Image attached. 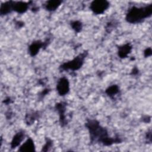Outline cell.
I'll return each instance as SVG.
<instances>
[{
    "label": "cell",
    "instance_id": "obj_1",
    "mask_svg": "<svg viewBox=\"0 0 152 152\" xmlns=\"http://www.w3.org/2000/svg\"><path fill=\"white\" fill-rule=\"evenodd\" d=\"M86 126L89 130L92 141L100 142L105 145H110L113 144L114 142L119 141L109 137L106 130L102 127L99 123L95 120L88 121L86 124Z\"/></svg>",
    "mask_w": 152,
    "mask_h": 152
},
{
    "label": "cell",
    "instance_id": "obj_2",
    "mask_svg": "<svg viewBox=\"0 0 152 152\" xmlns=\"http://www.w3.org/2000/svg\"><path fill=\"white\" fill-rule=\"evenodd\" d=\"M151 12V5L144 7H133L126 14V20L130 23H138L150 17Z\"/></svg>",
    "mask_w": 152,
    "mask_h": 152
},
{
    "label": "cell",
    "instance_id": "obj_3",
    "mask_svg": "<svg viewBox=\"0 0 152 152\" xmlns=\"http://www.w3.org/2000/svg\"><path fill=\"white\" fill-rule=\"evenodd\" d=\"M85 58V53H82L76 58H75L73 60L64 63L62 65H61V68L64 69H72V70H77L83 64L84 59Z\"/></svg>",
    "mask_w": 152,
    "mask_h": 152
},
{
    "label": "cell",
    "instance_id": "obj_4",
    "mask_svg": "<svg viewBox=\"0 0 152 152\" xmlns=\"http://www.w3.org/2000/svg\"><path fill=\"white\" fill-rule=\"evenodd\" d=\"M109 2L106 1H94L90 5V8L96 14H101L109 7Z\"/></svg>",
    "mask_w": 152,
    "mask_h": 152
},
{
    "label": "cell",
    "instance_id": "obj_5",
    "mask_svg": "<svg viewBox=\"0 0 152 152\" xmlns=\"http://www.w3.org/2000/svg\"><path fill=\"white\" fill-rule=\"evenodd\" d=\"M56 89L61 96H64L69 90V84L68 79L65 77L61 78L58 82Z\"/></svg>",
    "mask_w": 152,
    "mask_h": 152
},
{
    "label": "cell",
    "instance_id": "obj_6",
    "mask_svg": "<svg viewBox=\"0 0 152 152\" xmlns=\"http://www.w3.org/2000/svg\"><path fill=\"white\" fill-rule=\"evenodd\" d=\"M27 3L23 2H12V10L18 13L26 12L28 8Z\"/></svg>",
    "mask_w": 152,
    "mask_h": 152
},
{
    "label": "cell",
    "instance_id": "obj_7",
    "mask_svg": "<svg viewBox=\"0 0 152 152\" xmlns=\"http://www.w3.org/2000/svg\"><path fill=\"white\" fill-rule=\"evenodd\" d=\"M20 151L31 152L35 151V147L34 142L31 138H28L24 144L20 147L18 150Z\"/></svg>",
    "mask_w": 152,
    "mask_h": 152
},
{
    "label": "cell",
    "instance_id": "obj_8",
    "mask_svg": "<svg viewBox=\"0 0 152 152\" xmlns=\"http://www.w3.org/2000/svg\"><path fill=\"white\" fill-rule=\"evenodd\" d=\"M25 137L24 132V131H19L17 132L13 137L11 143V147L12 148H14L17 147L21 142L23 140L24 138Z\"/></svg>",
    "mask_w": 152,
    "mask_h": 152
},
{
    "label": "cell",
    "instance_id": "obj_9",
    "mask_svg": "<svg viewBox=\"0 0 152 152\" xmlns=\"http://www.w3.org/2000/svg\"><path fill=\"white\" fill-rule=\"evenodd\" d=\"M43 42L40 41H36L32 43V44L29 47V52L31 56L36 55L40 49L43 46Z\"/></svg>",
    "mask_w": 152,
    "mask_h": 152
},
{
    "label": "cell",
    "instance_id": "obj_10",
    "mask_svg": "<svg viewBox=\"0 0 152 152\" xmlns=\"http://www.w3.org/2000/svg\"><path fill=\"white\" fill-rule=\"evenodd\" d=\"M12 10V2L8 1L1 5L0 13L1 15H6L10 13Z\"/></svg>",
    "mask_w": 152,
    "mask_h": 152
},
{
    "label": "cell",
    "instance_id": "obj_11",
    "mask_svg": "<svg viewBox=\"0 0 152 152\" xmlns=\"http://www.w3.org/2000/svg\"><path fill=\"white\" fill-rule=\"evenodd\" d=\"M131 49L132 48L129 44H126L125 45H123L119 47V50H118L119 56L122 58H125L127 56V55L129 53H130Z\"/></svg>",
    "mask_w": 152,
    "mask_h": 152
},
{
    "label": "cell",
    "instance_id": "obj_12",
    "mask_svg": "<svg viewBox=\"0 0 152 152\" xmlns=\"http://www.w3.org/2000/svg\"><path fill=\"white\" fill-rule=\"evenodd\" d=\"M61 1H49L45 5V8L47 10L52 11H55L60 5Z\"/></svg>",
    "mask_w": 152,
    "mask_h": 152
},
{
    "label": "cell",
    "instance_id": "obj_13",
    "mask_svg": "<svg viewBox=\"0 0 152 152\" xmlns=\"http://www.w3.org/2000/svg\"><path fill=\"white\" fill-rule=\"evenodd\" d=\"M56 109L57 110L59 111V115H60V120L61 121V123H64V112L65 110V104H63V103H58L56 105Z\"/></svg>",
    "mask_w": 152,
    "mask_h": 152
},
{
    "label": "cell",
    "instance_id": "obj_14",
    "mask_svg": "<svg viewBox=\"0 0 152 152\" xmlns=\"http://www.w3.org/2000/svg\"><path fill=\"white\" fill-rule=\"evenodd\" d=\"M119 92V87L116 85H113L109 87H108L106 90V93L107 94L108 96H114Z\"/></svg>",
    "mask_w": 152,
    "mask_h": 152
},
{
    "label": "cell",
    "instance_id": "obj_15",
    "mask_svg": "<svg viewBox=\"0 0 152 152\" xmlns=\"http://www.w3.org/2000/svg\"><path fill=\"white\" fill-rule=\"evenodd\" d=\"M72 28L75 31H77V32H79L81 30V28H82V24H81V23H80V21H73L71 23V24Z\"/></svg>",
    "mask_w": 152,
    "mask_h": 152
},
{
    "label": "cell",
    "instance_id": "obj_16",
    "mask_svg": "<svg viewBox=\"0 0 152 152\" xmlns=\"http://www.w3.org/2000/svg\"><path fill=\"white\" fill-rule=\"evenodd\" d=\"M52 146V141L50 140H48L47 141H46V144L43 146V147L42 148V151H48L49 148H50V147Z\"/></svg>",
    "mask_w": 152,
    "mask_h": 152
},
{
    "label": "cell",
    "instance_id": "obj_17",
    "mask_svg": "<svg viewBox=\"0 0 152 152\" xmlns=\"http://www.w3.org/2000/svg\"><path fill=\"white\" fill-rule=\"evenodd\" d=\"M151 54V48H148L144 51V55L145 56H149Z\"/></svg>",
    "mask_w": 152,
    "mask_h": 152
}]
</instances>
